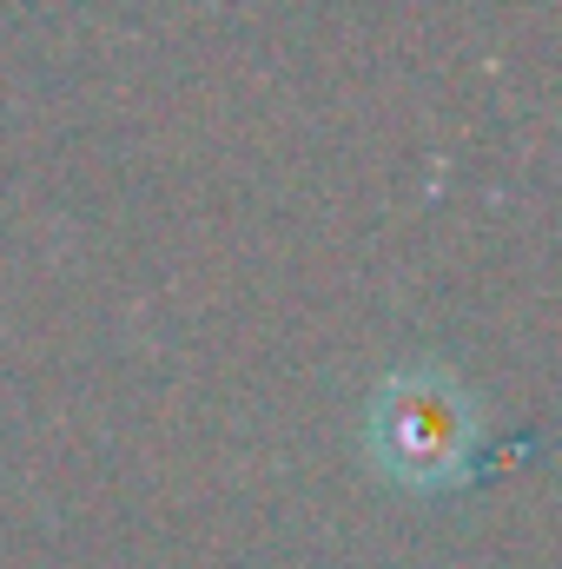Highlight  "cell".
Masks as SVG:
<instances>
[{"label":"cell","instance_id":"cell-1","mask_svg":"<svg viewBox=\"0 0 562 569\" xmlns=\"http://www.w3.org/2000/svg\"><path fill=\"white\" fill-rule=\"evenodd\" d=\"M483 398L470 391V378H456L450 365H398L384 371V385L364 405V457L391 490L411 497H443L463 490L483 470Z\"/></svg>","mask_w":562,"mask_h":569}]
</instances>
